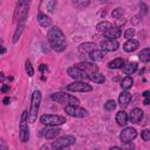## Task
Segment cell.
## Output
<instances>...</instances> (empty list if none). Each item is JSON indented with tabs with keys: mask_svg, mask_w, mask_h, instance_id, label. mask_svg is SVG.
Masks as SVG:
<instances>
[{
	"mask_svg": "<svg viewBox=\"0 0 150 150\" xmlns=\"http://www.w3.org/2000/svg\"><path fill=\"white\" fill-rule=\"evenodd\" d=\"M47 40L49 42V46L55 52H63L66 48H67V40H66V36L63 34V32L54 26L52 28H49L48 33H47Z\"/></svg>",
	"mask_w": 150,
	"mask_h": 150,
	"instance_id": "6da1fadb",
	"label": "cell"
},
{
	"mask_svg": "<svg viewBox=\"0 0 150 150\" xmlns=\"http://www.w3.org/2000/svg\"><path fill=\"white\" fill-rule=\"evenodd\" d=\"M29 12V1L20 0L16 2L15 9H14V15H13V21L19 25V23H25Z\"/></svg>",
	"mask_w": 150,
	"mask_h": 150,
	"instance_id": "7a4b0ae2",
	"label": "cell"
},
{
	"mask_svg": "<svg viewBox=\"0 0 150 150\" xmlns=\"http://www.w3.org/2000/svg\"><path fill=\"white\" fill-rule=\"evenodd\" d=\"M41 100H42L41 91L38 89L34 90L32 94V98H30V109L28 112V122L29 123H34L38 120V112L40 110Z\"/></svg>",
	"mask_w": 150,
	"mask_h": 150,
	"instance_id": "3957f363",
	"label": "cell"
},
{
	"mask_svg": "<svg viewBox=\"0 0 150 150\" xmlns=\"http://www.w3.org/2000/svg\"><path fill=\"white\" fill-rule=\"evenodd\" d=\"M19 137L22 143L28 142L29 139V129H28V111L23 110L21 114L20 123H19Z\"/></svg>",
	"mask_w": 150,
	"mask_h": 150,
	"instance_id": "277c9868",
	"label": "cell"
},
{
	"mask_svg": "<svg viewBox=\"0 0 150 150\" xmlns=\"http://www.w3.org/2000/svg\"><path fill=\"white\" fill-rule=\"evenodd\" d=\"M50 98L54 101V102H57V103H63V104H74V105H79L80 103V100L70 94H66L63 91H57V93H54L50 95Z\"/></svg>",
	"mask_w": 150,
	"mask_h": 150,
	"instance_id": "5b68a950",
	"label": "cell"
},
{
	"mask_svg": "<svg viewBox=\"0 0 150 150\" xmlns=\"http://www.w3.org/2000/svg\"><path fill=\"white\" fill-rule=\"evenodd\" d=\"M40 122H41L43 125H46V127H57V125L64 124L67 121H66V117L60 116V115L45 114V115H41Z\"/></svg>",
	"mask_w": 150,
	"mask_h": 150,
	"instance_id": "8992f818",
	"label": "cell"
},
{
	"mask_svg": "<svg viewBox=\"0 0 150 150\" xmlns=\"http://www.w3.org/2000/svg\"><path fill=\"white\" fill-rule=\"evenodd\" d=\"M76 138L71 135H66V136H61L59 138H55V141H53L52 143V148L53 150H59V149H66L70 145H73L75 143Z\"/></svg>",
	"mask_w": 150,
	"mask_h": 150,
	"instance_id": "52a82bcc",
	"label": "cell"
},
{
	"mask_svg": "<svg viewBox=\"0 0 150 150\" xmlns=\"http://www.w3.org/2000/svg\"><path fill=\"white\" fill-rule=\"evenodd\" d=\"M66 89L68 91H74V93H88V91L93 90V87L83 81H74V82L69 83L66 87Z\"/></svg>",
	"mask_w": 150,
	"mask_h": 150,
	"instance_id": "ba28073f",
	"label": "cell"
},
{
	"mask_svg": "<svg viewBox=\"0 0 150 150\" xmlns=\"http://www.w3.org/2000/svg\"><path fill=\"white\" fill-rule=\"evenodd\" d=\"M64 111H66L69 116L76 117V118H84V117H87V116L89 115V112H88L87 109L81 108V107H79V105H74V104H68V105H66Z\"/></svg>",
	"mask_w": 150,
	"mask_h": 150,
	"instance_id": "9c48e42d",
	"label": "cell"
},
{
	"mask_svg": "<svg viewBox=\"0 0 150 150\" xmlns=\"http://www.w3.org/2000/svg\"><path fill=\"white\" fill-rule=\"evenodd\" d=\"M137 137V131L135 128H131V127H127L122 130L121 135H120V138H121V142L123 143H129V142H132L135 138Z\"/></svg>",
	"mask_w": 150,
	"mask_h": 150,
	"instance_id": "30bf717a",
	"label": "cell"
},
{
	"mask_svg": "<svg viewBox=\"0 0 150 150\" xmlns=\"http://www.w3.org/2000/svg\"><path fill=\"white\" fill-rule=\"evenodd\" d=\"M75 67H77L81 71H83L87 75V77L89 75L98 71V67L96 64H94V63H90V62H80V63L75 64Z\"/></svg>",
	"mask_w": 150,
	"mask_h": 150,
	"instance_id": "8fae6325",
	"label": "cell"
},
{
	"mask_svg": "<svg viewBox=\"0 0 150 150\" xmlns=\"http://www.w3.org/2000/svg\"><path fill=\"white\" fill-rule=\"evenodd\" d=\"M61 130L55 127H47L46 129H42L40 131V135L46 139H55L60 135Z\"/></svg>",
	"mask_w": 150,
	"mask_h": 150,
	"instance_id": "7c38bea8",
	"label": "cell"
},
{
	"mask_svg": "<svg viewBox=\"0 0 150 150\" xmlns=\"http://www.w3.org/2000/svg\"><path fill=\"white\" fill-rule=\"evenodd\" d=\"M67 73H68V75L73 79V80H75V81H83V80H86V79H88L87 77V75L83 73V71H81L77 67H69L68 69H67Z\"/></svg>",
	"mask_w": 150,
	"mask_h": 150,
	"instance_id": "4fadbf2b",
	"label": "cell"
},
{
	"mask_svg": "<svg viewBox=\"0 0 150 150\" xmlns=\"http://www.w3.org/2000/svg\"><path fill=\"white\" fill-rule=\"evenodd\" d=\"M118 47H120V43L117 40H105V41L101 42V48L105 53L107 52H115L118 49Z\"/></svg>",
	"mask_w": 150,
	"mask_h": 150,
	"instance_id": "5bb4252c",
	"label": "cell"
},
{
	"mask_svg": "<svg viewBox=\"0 0 150 150\" xmlns=\"http://www.w3.org/2000/svg\"><path fill=\"white\" fill-rule=\"evenodd\" d=\"M131 101V95L128 90H123L118 96V104L122 109H125Z\"/></svg>",
	"mask_w": 150,
	"mask_h": 150,
	"instance_id": "9a60e30c",
	"label": "cell"
},
{
	"mask_svg": "<svg viewBox=\"0 0 150 150\" xmlns=\"http://www.w3.org/2000/svg\"><path fill=\"white\" fill-rule=\"evenodd\" d=\"M128 118L130 120L131 123H135V124L139 123L142 121V118H143V110L139 109V108H134L130 111V115L128 116Z\"/></svg>",
	"mask_w": 150,
	"mask_h": 150,
	"instance_id": "2e32d148",
	"label": "cell"
},
{
	"mask_svg": "<svg viewBox=\"0 0 150 150\" xmlns=\"http://www.w3.org/2000/svg\"><path fill=\"white\" fill-rule=\"evenodd\" d=\"M88 56H89V59L91 61L98 62V61H103L104 60V57L107 56V53L104 50H102V49H94L93 52L89 53Z\"/></svg>",
	"mask_w": 150,
	"mask_h": 150,
	"instance_id": "e0dca14e",
	"label": "cell"
},
{
	"mask_svg": "<svg viewBox=\"0 0 150 150\" xmlns=\"http://www.w3.org/2000/svg\"><path fill=\"white\" fill-rule=\"evenodd\" d=\"M96 45L94 42H84V43H81L79 46V53L81 55H89L90 52H93L95 49Z\"/></svg>",
	"mask_w": 150,
	"mask_h": 150,
	"instance_id": "ac0fdd59",
	"label": "cell"
},
{
	"mask_svg": "<svg viewBox=\"0 0 150 150\" xmlns=\"http://www.w3.org/2000/svg\"><path fill=\"white\" fill-rule=\"evenodd\" d=\"M138 47H139V42L135 39H130V40H127V42L123 45V50L127 53H131L138 49Z\"/></svg>",
	"mask_w": 150,
	"mask_h": 150,
	"instance_id": "d6986e66",
	"label": "cell"
},
{
	"mask_svg": "<svg viewBox=\"0 0 150 150\" xmlns=\"http://www.w3.org/2000/svg\"><path fill=\"white\" fill-rule=\"evenodd\" d=\"M38 22H39V25L41 26V27H43V28H48V27H50L52 26V19L47 15V14H43V13H39L38 14Z\"/></svg>",
	"mask_w": 150,
	"mask_h": 150,
	"instance_id": "ffe728a7",
	"label": "cell"
},
{
	"mask_svg": "<svg viewBox=\"0 0 150 150\" xmlns=\"http://www.w3.org/2000/svg\"><path fill=\"white\" fill-rule=\"evenodd\" d=\"M121 28L120 27H112L109 30H107L103 35L107 38V40H116L117 38L121 36Z\"/></svg>",
	"mask_w": 150,
	"mask_h": 150,
	"instance_id": "44dd1931",
	"label": "cell"
},
{
	"mask_svg": "<svg viewBox=\"0 0 150 150\" xmlns=\"http://www.w3.org/2000/svg\"><path fill=\"white\" fill-rule=\"evenodd\" d=\"M116 122H117L118 125L124 127V125L128 123V114H127L124 110H120V111L116 114Z\"/></svg>",
	"mask_w": 150,
	"mask_h": 150,
	"instance_id": "7402d4cb",
	"label": "cell"
},
{
	"mask_svg": "<svg viewBox=\"0 0 150 150\" xmlns=\"http://www.w3.org/2000/svg\"><path fill=\"white\" fill-rule=\"evenodd\" d=\"M121 69H122V71H123L124 74H127V75L129 76V75L134 74V73L137 70V63H136V62H129L128 64L123 66Z\"/></svg>",
	"mask_w": 150,
	"mask_h": 150,
	"instance_id": "603a6c76",
	"label": "cell"
},
{
	"mask_svg": "<svg viewBox=\"0 0 150 150\" xmlns=\"http://www.w3.org/2000/svg\"><path fill=\"white\" fill-rule=\"evenodd\" d=\"M107 66L110 69H120V68H122L124 66V60L122 57H117V59H114L112 61L108 62Z\"/></svg>",
	"mask_w": 150,
	"mask_h": 150,
	"instance_id": "cb8c5ba5",
	"label": "cell"
},
{
	"mask_svg": "<svg viewBox=\"0 0 150 150\" xmlns=\"http://www.w3.org/2000/svg\"><path fill=\"white\" fill-rule=\"evenodd\" d=\"M114 26L109 22V21H101V22H98L97 25H96V29H97V32H100V33H102V34H104L107 30H109L110 28H112Z\"/></svg>",
	"mask_w": 150,
	"mask_h": 150,
	"instance_id": "d4e9b609",
	"label": "cell"
},
{
	"mask_svg": "<svg viewBox=\"0 0 150 150\" xmlns=\"http://www.w3.org/2000/svg\"><path fill=\"white\" fill-rule=\"evenodd\" d=\"M23 29H25V23H19V25H16L15 32H14V34H13V40H12L13 43H16V42H18V40L20 39V36H21Z\"/></svg>",
	"mask_w": 150,
	"mask_h": 150,
	"instance_id": "484cf974",
	"label": "cell"
},
{
	"mask_svg": "<svg viewBox=\"0 0 150 150\" xmlns=\"http://www.w3.org/2000/svg\"><path fill=\"white\" fill-rule=\"evenodd\" d=\"M138 59L143 63H148L150 61V49L149 48H143L138 54Z\"/></svg>",
	"mask_w": 150,
	"mask_h": 150,
	"instance_id": "4316f807",
	"label": "cell"
},
{
	"mask_svg": "<svg viewBox=\"0 0 150 150\" xmlns=\"http://www.w3.org/2000/svg\"><path fill=\"white\" fill-rule=\"evenodd\" d=\"M88 80L93 81L94 83H103L105 81V77H104V75H102L101 73L97 71V73H94V74L89 75L88 76Z\"/></svg>",
	"mask_w": 150,
	"mask_h": 150,
	"instance_id": "83f0119b",
	"label": "cell"
},
{
	"mask_svg": "<svg viewBox=\"0 0 150 150\" xmlns=\"http://www.w3.org/2000/svg\"><path fill=\"white\" fill-rule=\"evenodd\" d=\"M132 84H134V79H132L131 76H125V77L122 80V82H121V87H122L123 90L130 89V88L132 87Z\"/></svg>",
	"mask_w": 150,
	"mask_h": 150,
	"instance_id": "f1b7e54d",
	"label": "cell"
},
{
	"mask_svg": "<svg viewBox=\"0 0 150 150\" xmlns=\"http://www.w3.org/2000/svg\"><path fill=\"white\" fill-rule=\"evenodd\" d=\"M25 69H26V73H27V75L29 77H32L34 75V68H33L32 62L29 60H26V62H25Z\"/></svg>",
	"mask_w": 150,
	"mask_h": 150,
	"instance_id": "f546056e",
	"label": "cell"
},
{
	"mask_svg": "<svg viewBox=\"0 0 150 150\" xmlns=\"http://www.w3.org/2000/svg\"><path fill=\"white\" fill-rule=\"evenodd\" d=\"M116 108V102L114 100H108L105 103H104V109L107 111H112L114 109Z\"/></svg>",
	"mask_w": 150,
	"mask_h": 150,
	"instance_id": "4dcf8cb0",
	"label": "cell"
},
{
	"mask_svg": "<svg viewBox=\"0 0 150 150\" xmlns=\"http://www.w3.org/2000/svg\"><path fill=\"white\" fill-rule=\"evenodd\" d=\"M135 33H136L135 28H128V29L124 32V38H125L127 40H130V39H132V38L135 36Z\"/></svg>",
	"mask_w": 150,
	"mask_h": 150,
	"instance_id": "1f68e13d",
	"label": "cell"
},
{
	"mask_svg": "<svg viewBox=\"0 0 150 150\" xmlns=\"http://www.w3.org/2000/svg\"><path fill=\"white\" fill-rule=\"evenodd\" d=\"M111 15L115 19H122V16H123V9L122 8H116V9L112 11Z\"/></svg>",
	"mask_w": 150,
	"mask_h": 150,
	"instance_id": "d6a6232c",
	"label": "cell"
},
{
	"mask_svg": "<svg viewBox=\"0 0 150 150\" xmlns=\"http://www.w3.org/2000/svg\"><path fill=\"white\" fill-rule=\"evenodd\" d=\"M141 137L143 138V141L148 142L150 139V130L149 129H144L142 132H141Z\"/></svg>",
	"mask_w": 150,
	"mask_h": 150,
	"instance_id": "836d02e7",
	"label": "cell"
},
{
	"mask_svg": "<svg viewBox=\"0 0 150 150\" xmlns=\"http://www.w3.org/2000/svg\"><path fill=\"white\" fill-rule=\"evenodd\" d=\"M55 6H56V1H54V0H53V1H47V2H46V8H47L48 12H50V13L54 11Z\"/></svg>",
	"mask_w": 150,
	"mask_h": 150,
	"instance_id": "e575fe53",
	"label": "cell"
},
{
	"mask_svg": "<svg viewBox=\"0 0 150 150\" xmlns=\"http://www.w3.org/2000/svg\"><path fill=\"white\" fill-rule=\"evenodd\" d=\"M89 4H90L89 1H75V2H74V5H75L79 9H82L83 7H87Z\"/></svg>",
	"mask_w": 150,
	"mask_h": 150,
	"instance_id": "d590c367",
	"label": "cell"
},
{
	"mask_svg": "<svg viewBox=\"0 0 150 150\" xmlns=\"http://www.w3.org/2000/svg\"><path fill=\"white\" fill-rule=\"evenodd\" d=\"M0 150H9V149H8L7 143H6V142H5V139H4V138H1V137H0Z\"/></svg>",
	"mask_w": 150,
	"mask_h": 150,
	"instance_id": "8d00e7d4",
	"label": "cell"
},
{
	"mask_svg": "<svg viewBox=\"0 0 150 150\" xmlns=\"http://www.w3.org/2000/svg\"><path fill=\"white\" fill-rule=\"evenodd\" d=\"M125 145H124V150H134L135 149V145L131 143V142H129V143H124Z\"/></svg>",
	"mask_w": 150,
	"mask_h": 150,
	"instance_id": "74e56055",
	"label": "cell"
},
{
	"mask_svg": "<svg viewBox=\"0 0 150 150\" xmlns=\"http://www.w3.org/2000/svg\"><path fill=\"white\" fill-rule=\"evenodd\" d=\"M139 7H142L143 14H146V13H148V6H146L144 2H141V4H139Z\"/></svg>",
	"mask_w": 150,
	"mask_h": 150,
	"instance_id": "f35d334b",
	"label": "cell"
},
{
	"mask_svg": "<svg viewBox=\"0 0 150 150\" xmlns=\"http://www.w3.org/2000/svg\"><path fill=\"white\" fill-rule=\"evenodd\" d=\"M39 69H40V71H43L45 69H47V64H40Z\"/></svg>",
	"mask_w": 150,
	"mask_h": 150,
	"instance_id": "ab89813d",
	"label": "cell"
},
{
	"mask_svg": "<svg viewBox=\"0 0 150 150\" xmlns=\"http://www.w3.org/2000/svg\"><path fill=\"white\" fill-rule=\"evenodd\" d=\"M5 53H6V48L2 45H0V54H5Z\"/></svg>",
	"mask_w": 150,
	"mask_h": 150,
	"instance_id": "60d3db41",
	"label": "cell"
},
{
	"mask_svg": "<svg viewBox=\"0 0 150 150\" xmlns=\"http://www.w3.org/2000/svg\"><path fill=\"white\" fill-rule=\"evenodd\" d=\"M9 101H11V100H9V97H8V96H6V97L4 98V104H8V103H9Z\"/></svg>",
	"mask_w": 150,
	"mask_h": 150,
	"instance_id": "b9f144b4",
	"label": "cell"
},
{
	"mask_svg": "<svg viewBox=\"0 0 150 150\" xmlns=\"http://www.w3.org/2000/svg\"><path fill=\"white\" fill-rule=\"evenodd\" d=\"M40 150H49V146H48V145H46V144H45V145H42V146H41V148H40Z\"/></svg>",
	"mask_w": 150,
	"mask_h": 150,
	"instance_id": "7bdbcfd3",
	"label": "cell"
},
{
	"mask_svg": "<svg viewBox=\"0 0 150 150\" xmlns=\"http://www.w3.org/2000/svg\"><path fill=\"white\" fill-rule=\"evenodd\" d=\"M149 102H150V98H149V97H145V98H144V104H145V105H148V104H149Z\"/></svg>",
	"mask_w": 150,
	"mask_h": 150,
	"instance_id": "ee69618b",
	"label": "cell"
},
{
	"mask_svg": "<svg viewBox=\"0 0 150 150\" xmlns=\"http://www.w3.org/2000/svg\"><path fill=\"white\" fill-rule=\"evenodd\" d=\"M143 96H144V97H149V91H148V90H145V91L143 93Z\"/></svg>",
	"mask_w": 150,
	"mask_h": 150,
	"instance_id": "f6af8a7d",
	"label": "cell"
},
{
	"mask_svg": "<svg viewBox=\"0 0 150 150\" xmlns=\"http://www.w3.org/2000/svg\"><path fill=\"white\" fill-rule=\"evenodd\" d=\"M109 150H122L121 148H118V146H112V148H110Z\"/></svg>",
	"mask_w": 150,
	"mask_h": 150,
	"instance_id": "bcb514c9",
	"label": "cell"
},
{
	"mask_svg": "<svg viewBox=\"0 0 150 150\" xmlns=\"http://www.w3.org/2000/svg\"><path fill=\"white\" fill-rule=\"evenodd\" d=\"M7 90H8V86H6V87L1 88V91H4V93H5V91H7Z\"/></svg>",
	"mask_w": 150,
	"mask_h": 150,
	"instance_id": "7dc6e473",
	"label": "cell"
},
{
	"mask_svg": "<svg viewBox=\"0 0 150 150\" xmlns=\"http://www.w3.org/2000/svg\"><path fill=\"white\" fill-rule=\"evenodd\" d=\"M59 150H63V149H59Z\"/></svg>",
	"mask_w": 150,
	"mask_h": 150,
	"instance_id": "c3c4849f",
	"label": "cell"
}]
</instances>
